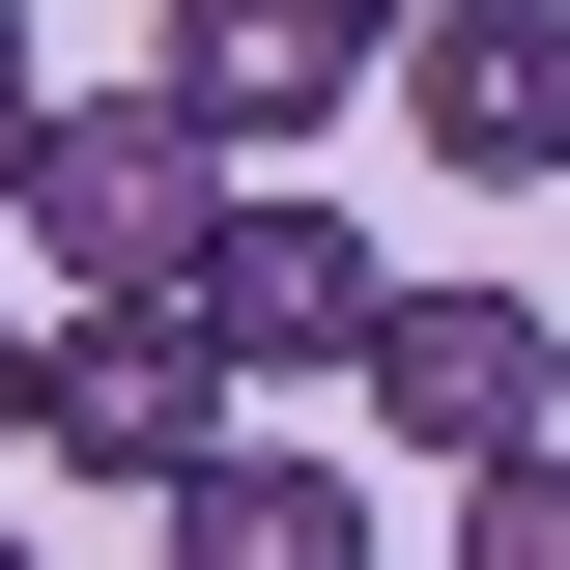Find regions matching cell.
I'll use <instances>...</instances> for the list:
<instances>
[{"label": "cell", "mask_w": 570, "mask_h": 570, "mask_svg": "<svg viewBox=\"0 0 570 570\" xmlns=\"http://www.w3.org/2000/svg\"><path fill=\"white\" fill-rule=\"evenodd\" d=\"M29 257H58V314H171V285H200V228H228V171L171 115H142V86H58V115H29Z\"/></svg>", "instance_id": "obj_1"}, {"label": "cell", "mask_w": 570, "mask_h": 570, "mask_svg": "<svg viewBox=\"0 0 570 570\" xmlns=\"http://www.w3.org/2000/svg\"><path fill=\"white\" fill-rule=\"evenodd\" d=\"M400 86V0H171L142 29V115L200 142V171H285L314 115H371Z\"/></svg>", "instance_id": "obj_2"}, {"label": "cell", "mask_w": 570, "mask_h": 570, "mask_svg": "<svg viewBox=\"0 0 570 570\" xmlns=\"http://www.w3.org/2000/svg\"><path fill=\"white\" fill-rule=\"evenodd\" d=\"M343 400H371V456H456V485L570 456V343H542V285H400Z\"/></svg>", "instance_id": "obj_3"}, {"label": "cell", "mask_w": 570, "mask_h": 570, "mask_svg": "<svg viewBox=\"0 0 570 570\" xmlns=\"http://www.w3.org/2000/svg\"><path fill=\"white\" fill-rule=\"evenodd\" d=\"M200 371L228 400H285V371H371V314H400V257H371L343 200H285V171H228V228H200Z\"/></svg>", "instance_id": "obj_4"}, {"label": "cell", "mask_w": 570, "mask_h": 570, "mask_svg": "<svg viewBox=\"0 0 570 570\" xmlns=\"http://www.w3.org/2000/svg\"><path fill=\"white\" fill-rule=\"evenodd\" d=\"M400 142L456 171V200H542L570 171V0H428L400 29Z\"/></svg>", "instance_id": "obj_5"}, {"label": "cell", "mask_w": 570, "mask_h": 570, "mask_svg": "<svg viewBox=\"0 0 570 570\" xmlns=\"http://www.w3.org/2000/svg\"><path fill=\"white\" fill-rule=\"evenodd\" d=\"M228 428H257V400L200 371V314H58V400H29V456H86V485H142V513H171Z\"/></svg>", "instance_id": "obj_6"}, {"label": "cell", "mask_w": 570, "mask_h": 570, "mask_svg": "<svg viewBox=\"0 0 570 570\" xmlns=\"http://www.w3.org/2000/svg\"><path fill=\"white\" fill-rule=\"evenodd\" d=\"M142 570H371V485H343V456H257V428H228L200 485L142 513Z\"/></svg>", "instance_id": "obj_7"}, {"label": "cell", "mask_w": 570, "mask_h": 570, "mask_svg": "<svg viewBox=\"0 0 570 570\" xmlns=\"http://www.w3.org/2000/svg\"><path fill=\"white\" fill-rule=\"evenodd\" d=\"M456 570H570V456H513V485H456Z\"/></svg>", "instance_id": "obj_8"}, {"label": "cell", "mask_w": 570, "mask_h": 570, "mask_svg": "<svg viewBox=\"0 0 570 570\" xmlns=\"http://www.w3.org/2000/svg\"><path fill=\"white\" fill-rule=\"evenodd\" d=\"M29 115H58V58H29V0H0V200H29Z\"/></svg>", "instance_id": "obj_9"}, {"label": "cell", "mask_w": 570, "mask_h": 570, "mask_svg": "<svg viewBox=\"0 0 570 570\" xmlns=\"http://www.w3.org/2000/svg\"><path fill=\"white\" fill-rule=\"evenodd\" d=\"M29 400H58V314H0V456H29Z\"/></svg>", "instance_id": "obj_10"}, {"label": "cell", "mask_w": 570, "mask_h": 570, "mask_svg": "<svg viewBox=\"0 0 570 570\" xmlns=\"http://www.w3.org/2000/svg\"><path fill=\"white\" fill-rule=\"evenodd\" d=\"M0 570H29V513H0Z\"/></svg>", "instance_id": "obj_11"}, {"label": "cell", "mask_w": 570, "mask_h": 570, "mask_svg": "<svg viewBox=\"0 0 570 570\" xmlns=\"http://www.w3.org/2000/svg\"><path fill=\"white\" fill-rule=\"evenodd\" d=\"M400 29H428V0H400Z\"/></svg>", "instance_id": "obj_12"}]
</instances>
